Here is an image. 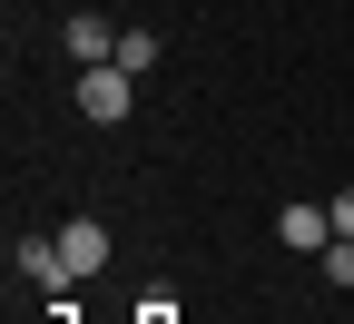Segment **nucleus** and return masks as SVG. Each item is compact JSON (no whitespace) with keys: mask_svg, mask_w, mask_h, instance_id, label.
Returning <instances> with one entry per match:
<instances>
[{"mask_svg":"<svg viewBox=\"0 0 354 324\" xmlns=\"http://www.w3.org/2000/svg\"><path fill=\"white\" fill-rule=\"evenodd\" d=\"M128 79H138V69H118V59H99V69L79 79V118H88V128H118V118H128V99H138V88H128Z\"/></svg>","mask_w":354,"mask_h":324,"instance_id":"1","label":"nucleus"},{"mask_svg":"<svg viewBox=\"0 0 354 324\" xmlns=\"http://www.w3.org/2000/svg\"><path fill=\"white\" fill-rule=\"evenodd\" d=\"M50 246H59V275L79 285V275H99V265H109V226H99V216H69Z\"/></svg>","mask_w":354,"mask_h":324,"instance_id":"2","label":"nucleus"},{"mask_svg":"<svg viewBox=\"0 0 354 324\" xmlns=\"http://www.w3.org/2000/svg\"><path fill=\"white\" fill-rule=\"evenodd\" d=\"M276 236H286L295 256H325V246H335V207H305V197H295V207L276 216Z\"/></svg>","mask_w":354,"mask_h":324,"instance_id":"3","label":"nucleus"},{"mask_svg":"<svg viewBox=\"0 0 354 324\" xmlns=\"http://www.w3.org/2000/svg\"><path fill=\"white\" fill-rule=\"evenodd\" d=\"M59 39H69V59H88V69H99V59H118V30H109L99 10H79V20H69Z\"/></svg>","mask_w":354,"mask_h":324,"instance_id":"4","label":"nucleus"},{"mask_svg":"<svg viewBox=\"0 0 354 324\" xmlns=\"http://www.w3.org/2000/svg\"><path fill=\"white\" fill-rule=\"evenodd\" d=\"M20 275H30V285H69V275H59V246H50V236H30V246H20Z\"/></svg>","mask_w":354,"mask_h":324,"instance_id":"5","label":"nucleus"},{"mask_svg":"<svg viewBox=\"0 0 354 324\" xmlns=\"http://www.w3.org/2000/svg\"><path fill=\"white\" fill-rule=\"evenodd\" d=\"M118 69H158V30H118Z\"/></svg>","mask_w":354,"mask_h":324,"instance_id":"6","label":"nucleus"},{"mask_svg":"<svg viewBox=\"0 0 354 324\" xmlns=\"http://www.w3.org/2000/svg\"><path fill=\"white\" fill-rule=\"evenodd\" d=\"M315 265H325V285H335V295H344V285H354V236H335V246H325V256H315Z\"/></svg>","mask_w":354,"mask_h":324,"instance_id":"7","label":"nucleus"},{"mask_svg":"<svg viewBox=\"0 0 354 324\" xmlns=\"http://www.w3.org/2000/svg\"><path fill=\"white\" fill-rule=\"evenodd\" d=\"M335 236H354V187H344V197H335Z\"/></svg>","mask_w":354,"mask_h":324,"instance_id":"8","label":"nucleus"},{"mask_svg":"<svg viewBox=\"0 0 354 324\" xmlns=\"http://www.w3.org/2000/svg\"><path fill=\"white\" fill-rule=\"evenodd\" d=\"M138 324H177V314H167V305H148V314H138Z\"/></svg>","mask_w":354,"mask_h":324,"instance_id":"9","label":"nucleus"}]
</instances>
